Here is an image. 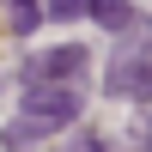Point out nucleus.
Wrapping results in <instances>:
<instances>
[{"label":"nucleus","instance_id":"f257e3e1","mask_svg":"<svg viewBox=\"0 0 152 152\" xmlns=\"http://www.w3.org/2000/svg\"><path fill=\"white\" fill-rule=\"evenodd\" d=\"M79 122V91L73 85H55V79H31V91H24L18 104V122L6 128V140H49L55 128H73Z\"/></svg>","mask_w":152,"mask_h":152},{"label":"nucleus","instance_id":"f03ea898","mask_svg":"<svg viewBox=\"0 0 152 152\" xmlns=\"http://www.w3.org/2000/svg\"><path fill=\"white\" fill-rule=\"evenodd\" d=\"M79 73H85V49H79V43H61V49H49V55H37V61H31V79L79 85Z\"/></svg>","mask_w":152,"mask_h":152},{"label":"nucleus","instance_id":"7ed1b4c3","mask_svg":"<svg viewBox=\"0 0 152 152\" xmlns=\"http://www.w3.org/2000/svg\"><path fill=\"white\" fill-rule=\"evenodd\" d=\"M85 12H91L104 31H128V24H134V6H128V0H85Z\"/></svg>","mask_w":152,"mask_h":152},{"label":"nucleus","instance_id":"20e7f679","mask_svg":"<svg viewBox=\"0 0 152 152\" xmlns=\"http://www.w3.org/2000/svg\"><path fill=\"white\" fill-rule=\"evenodd\" d=\"M43 24V6L37 0H12V31H37Z\"/></svg>","mask_w":152,"mask_h":152},{"label":"nucleus","instance_id":"39448f33","mask_svg":"<svg viewBox=\"0 0 152 152\" xmlns=\"http://www.w3.org/2000/svg\"><path fill=\"white\" fill-rule=\"evenodd\" d=\"M49 12H55V18H79L85 0H49Z\"/></svg>","mask_w":152,"mask_h":152},{"label":"nucleus","instance_id":"423d86ee","mask_svg":"<svg viewBox=\"0 0 152 152\" xmlns=\"http://www.w3.org/2000/svg\"><path fill=\"white\" fill-rule=\"evenodd\" d=\"M140 97L152 104V61H146V73H140Z\"/></svg>","mask_w":152,"mask_h":152}]
</instances>
